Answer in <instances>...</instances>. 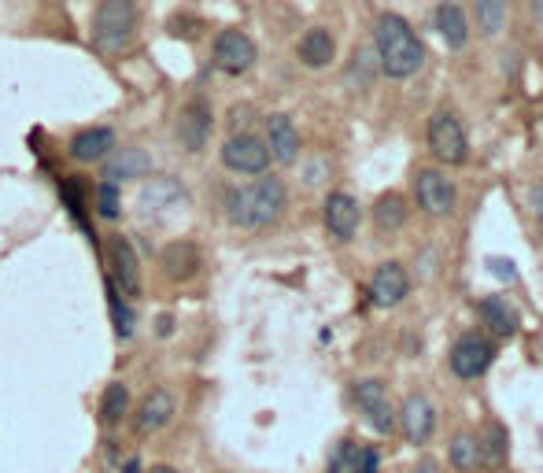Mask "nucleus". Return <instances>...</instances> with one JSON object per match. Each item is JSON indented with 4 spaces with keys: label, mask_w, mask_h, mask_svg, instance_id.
I'll list each match as a JSON object with an SVG mask.
<instances>
[{
    "label": "nucleus",
    "mask_w": 543,
    "mask_h": 473,
    "mask_svg": "<svg viewBox=\"0 0 543 473\" xmlns=\"http://www.w3.org/2000/svg\"><path fill=\"white\" fill-rule=\"evenodd\" d=\"M377 60L388 78H411L425 67V45L414 26L396 12H385L374 26Z\"/></svg>",
    "instance_id": "nucleus-1"
},
{
    "label": "nucleus",
    "mask_w": 543,
    "mask_h": 473,
    "mask_svg": "<svg viewBox=\"0 0 543 473\" xmlns=\"http://www.w3.org/2000/svg\"><path fill=\"white\" fill-rule=\"evenodd\" d=\"M285 204H289L285 182L281 178H259V182L233 189L226 196V219L241 230H266L281 219Z\"/></svg>",
    "instance_id": "nucleus-2"
},
{
    "label": "nucleus",
    "mask_w": 543,
    "mask_h": 473,
    "mask_svg": "<svg viewBox=\"0 0 543 473\" xmlns=\"http://www.w3.org/2000/svg\"><path fill=\"white\" fill-rule=\"evenodd\" d=\"M137 34V0H100L93 15V45L100 52H122Z\"/></svg>",
    "instance_id": "nucleus-3"
},
{
    "label": "nucleus",
    "mask_w": 543,
    "mask_h": 473,
    "mask_svg": "<svg viewBox=\"0 0 543 473\" xmlns=\"http://www.w3.org/2000/svg\"><path fill=\"white\" fill-rule=\"evenodd\" d=\"M429 152L447 167H459L470 159V141H466V130H462L455 111H436L429 119Z\"/></svg>",
    "instance_id": "nucleus-4"
},
{
    "label": "nucleus",
    "mask_w": 543,
    "mask_h": 473,
    "mask_svg": "<svg viewBox=\"0 0 543 473\" xmlns=\"http://www.w3.org/2000/svg\"><path fill=\"white\" fill-rule=\"evenodd\" d=\"M218 156H222V167L233 174H266L270 167V148L255 134H233Z\"/></svg>",
    "instance_id": "nucleus-5"
},
{
    "label": "nucleus",
    "mask_w": 543,
    "mask_h": 473,
    "mask_svg": "<svg viewBox=\"0 0 543 473\" xmlns=\"http://www.w3.org/2000/svg\"><path fill=\"white\" fill-rule=\"evenodd\" d=\"M215 130V111L204 97H193L178 115V141L185 152H204Z\"/></svg>",
    "instance_id": "nucleus-6"
},
{
    "label": "nucleus",
    "mask_w": 543,
    "mask_h": 473,
    "mask_svg": "<svg viewBox=\"0 0 543 473\" xmlns=\"http://www.w3.org/2000/svg\"><path fill=\"white\" fill-rule=\"evenodd\" d=\"M259 52H255V41L244 30H222L215 37V67L222 74H244L252 71Z\"/></svg>",
    "instance_id": "nucleus-7"
},
{
    "label": "nucleus",
    "mask_w": 543,
    "mask_h": 473,
    "mask_svg": "<svg viewBox=\"0 0 543 473\" xmlns=\"http://www.w3.org/2000/svg\"><path fill=\"white\" fill-rule=\"evenodd\" d=\"M414 200L422 207L425 215H436V219H444L451 215V207H455V182L447 178L444 170H422L418 174V182H414Z\"/></svg>",
    "instance_id": "nucleus-8"
},
{
    "label": "nucleus",
    "mask_w": 543,
    "mask_h": 473,
    "mask_svg": "<svg viewBox=\"0 0 543 473\" xmlns=\"http://www.w3.org/2000/svg\"><path fill=\"white\" fill-rule=\"evenodd\" d=\"M104 259H108L111 281L122 296H137L141 292V267H137V252L126 237H108L104 244Z\"/></svg>",
    "instance_id": "nucleus-9"
},
{
    "label": "nucleus",
    "mask_w": 543,
    "mask_h": 473,
    "mask_svg": "<svg viewBox=\"0 0 543 473\" xmlns=\"http://www.w3.org/2000/svg\"><path fill=\"white\" fill-rule=\"evenodd\" d=\"M488 366H492V344L481 333H462L455 340V348H451V374L462 377V381H473Z\"/></svg>",
    "instance_id": "nucleus-10"
},
{
    "label": "nucleus",
    "mask_w": 543,
    "mask_h": 473,
    "mask_svg": "<svg viewBox=\"0 0 543 473\" xmlns=\"http://www.w3.org/2000/svg\"><path fill=\"white\" fill-rule=\"evenodd\" d=\"M396 425H399V433L411 440V444H425L436 429L433 400H425V396H407L403 407H399V414H396Z\"/></svg>",
    "instance_id": "nucleus-11"
},
{
    "label": "nucleus",
    "mask_w": 543,
    "mask_h": 473,
    "mask_svg": "<svg viewBox=\"0 0 543 473\" xmlns=\"http://www.w3.org/2000/svg\"><path fill=\"white\" fill-rule=\"evenodd\" d=\"M411 292V274H407V267L403 263H381V267L374 270V278H370V300H374L377 307H396L403 296Z\"/></svg>",
    "instance_id": "nucleus-12"
},
{
    "label": "nucleus",
    "mask_w": 543,
    "mask_h": 473,
    "mask_svg": "<svg viewBox=\"0 0 543 473\" xmlns=\"http://www.w3.org/2000/svg\"><path fill=\"white\" fill-rule=\"evenodd\" d=\"M100 163H104V182L111 185L137 182V178H145L152 170V159H148L145 148H111Z\"/></svg>",
    "instance_id": "nucleus-13"
},
{
    "label": "nucleus",
    "mask_w": 543,
    "mask_h": 473,
    "mask_svg": "<svg viewBox=\"0 0 543 473\" xmlns=\"http://www.w3.org/2000/svg\"><path fill=\"white\" fill-rule=\"evenodd\" d=\"M326 226L333 237H340V241H351L355 233H359L362 226V207L359 200L351 193H344V189H337V193L326 196Z\"/></svg>",
    "instance_id": "nucleus-14"
},
{
    "label": "nucleus",
    "mask_w": 543,
    "mask_h": 473,
    "mask_svg": "<svg viewBox=\"0 0 543 473\" xmlns=\"http://www.w3.org/2000/svg\"><path fill=\"white\" fill-rule=\"evenodd\" d=\"M355 403H359V411L370 418L377 433H392L396 429V414H392V403H388V392L381 381H359L355 385Z\"/></svg>",
    "instance_id": "nucleus-15"
},
{
    "label": "nucleus",
    "mask_w": 543,
    "mask_h": 473,
    "mask_svg": "<svg viewBox=\"0 0 543 473\" xmlns=\"http://www.w3.org/2000/svg\"><path fill=\"white\" fill-rule=\"evenodd\" d=\"M266 148H270V159L274 163H296L300 159V130L289 115H270L266 119Z\"/></svg>",
    "instance_id": "nucleus-16"
},
{
    "label": "nucleus",
    "mask_w": 543,
    "mask_h": 473,
    "mask_svg": "<svg viewBox=\"0 0 543 473\" xmlns=\"http://www.w3.org/2000/svg\"><path fill=\"white\" fill-rule=\"evenodd\" d=\"M111 148H115V130L111 126H89V130H78L71 137L67 152H71L74 163H100Z\"/></svg>",
    "instance_id": "nucleus-17"
},
{
    "label": "nucleus",
    "mask_w": 543,
    "mask_h": 473,
    "mask_svg": "<svg viewBox=\"0 0 543 473\" xmlns=\"http://www.w3.org/2000/svg\"><path fill=\"white\" fill-rule=\"evenodd\" d=\"M174 411H178V407H174V396H170L167 389H152L145 400L137 403L133 425H137V433H159L163 425H170Z\"/></svg>",
    "instance_id": "nucleus-18"
},
{
    "label": "nucleus",
    "mask_w": 543,
    "mask_h": 473,
    "mask_svg": "<svg viewBox=\"0 0 543 473\" xmlns=\"http://www.w3.org/2000/svg\"><path fill=\"white\" fill-rule=\"evenodd\" d=\"M296 56H300L303 67H311V71H322L329 63L337 60V41L329 34L326 26H311L307 34L300 37V45H296Z\"/></svg>",
    "instance_id": "nucleus-19"
},
{
    "label": "nucleus",
    "mask_w": 543,
    "mask_h": 473,
    "mask_svg": "<svg viewBox=\"0 0 543 473\" xmlns=\"http://www.w3.org/2000/svg\"><path fill=\"white\" fill-rule=\"evenodd\" d=\"M436 30L447 41V49H466L470 41V23H466V12H462L455 0H444L436 8Z\"/></svg>",
    "instance_id": "nucleus-20"
},
{
    "label": "nucleus",
    "mask_w": 543,
    "mask_h": 473,
    "mask_svg": "<svg viewBox=\"0 0 543 473\" xmlns=\"http://www.w3.org/2000/svg\"><path fill=\"white\" fill-rule=\"evenodd\" d=\"M481 318L484 326L492 329L495 337H514V329H518V315H514V307L503 300V296H488V300H481Z\"/></svg>",
    "instance_id": "nucleus-21"
},
{
    "label": "nucleus",
    "mask_w": 543,
    "mask_h": 473,
    "mask_svg": "<svg viewBox=\"0 0 543 473\" xmlns=\"http://www.w3.org/2000/svg\"><path fill=\"white\" fill-rule=\"evenodd\" d=\"M178 200H185V193H181V185L174 178H148L141 185V207L145 211H159V207H170Z\"/></svg>",
    "instance_id": "nucleus-22"
},
{
    "label": "nucleus",
    "mask_w": 543,
    "mask_h": 473,
    "mask_svg": "<svg viewBox=\"0 0 543 473\" xmlns=\"http://www.w3.org/2000/svg\"><path fill=\"white\" fill-rule=\"evenodd\" d=\"M126 414H130V389L122 381H111L108 389H104V396H100V422L119 425Z\"/></svg>",
    "instance_id": "nucleus-23"
},
{
    "label": "nucleus",
    "mask_w": 543,
    "mask_h": 473,
    "mask_svg": "<svg viewBox=\"0 0 543 473\" xmlns=\"http://www.w3.org/2000/svg\"><path fill=\"white\" fill-rule=\"evenodd\" d=\"M477 8V30L484 37H499L507 26V0H473Z\"/></svg>",
    "instance_id": "nucleus-24"
},
{
    "label": "nucleus",
    "mask_w": 543,
    "mask_h": 473,
    "mask_svg": "<svg viewBox=\"0 0 543 473\" xmlns=\"http://www.w3.org/2000/svg\"><path fill=\"white\" fill-rule=\"evenodd\" d=\"M163 267H167L170 278H193L196 267H200V255H196L193 244H170L163 252Z\"/></svg>",
    "instance_id": "nucleus-25"
},
{
    "label": "nucleus",
    "mask_w": 543,
    "mask_h": 473,
    "mask_svg": "<svg viewBox=\"0 0 543 473\" xmlns=\"http://www.w3.org/2000/svg\"><path fill=\"white\" fill-rule=\"evenodd\" d=\"M447 459H451V466L462 473H470L477 462H481V440L473 437V433H455V440H451V451H447Z\"/></svg>",
    "instance_id": "nucleus-26"
},
{
    "label": "nucleus",
    "mask_w": 543,
    "mask_h": 473,
    "mask_svg": "<svg viewBox=\"0 0 543 473\" xmlns=\"http://www.w3.org/2000/svg\"><path fill=\"white\" fill-rule=\"evenodd\" d=\"M374 219H377L381 230H399V226L407 222V200L396 196V193H385L374 204Z\"/></svg>",
    "instance_id": "nucleus-27"
},
{
    "label": "nucleus",
    "mask_w": 543,
    "mask_h": 473,
    "mask_svg": "<svg viewBox=\"0 0 543 473\" xmlns=\"http://www.w3.org/2000/svg\"><path fill=\"white\" fill-rule=\"evenodd\" d=\"M108 307H111V322H115V333L122 340L133 337V326H137V315H133V307L122 300V292L115 289V281L108 278Z\"/></svg>",
    "instance_id": "nucleus-28"
},
{
    "label": "nucleus",
    "mask_w": 543,
    "mask_h": 473,
    "mask_svg": "<svg viewBox=\"0 0 543 473\" xmlns=\"http://www.w3.org/2000/svg\"><path fill=\"white\" fill-rule=\"evenodd\" d=\"M362 444L355 440H344L337 451H333V459H329V473H362Z\"/></svg>",
    "instance_id": "nucleus-29"
},
{
    "label": "nucleus",
    "mask_w": 543,
    "mask_h": 473,
    "mask_svg": "<svg viewBox=\"0 0 543 473\" xmlns=\"http://www.w3.org/2000/svg\"><path fill=\"white\" fill-rule=\"evenodd\" d=\"M481 459L492 462V466H503V462H507V433H503V425L492 422L488 429H484Z\"/></svg>",
    "instance_id": "nucleus-30"
},
{
    "label": "nucleus",
    "mask_w": 543,
    "mask_h": 473,
    "mask_svg": "<svg viewBox=\"0 0 543 473\" xmlns=\"http://www.w3.org/2000/svg\"><path fill=\"white\" fill-rule=\"evenodd\" d=\"M97 215H100V219H108V222H115L122 215L119 185H111V182H100L97 185Z\"/></svg>",
    "instance_id": "nucleus-31"
},
{
    "label": "nucleus",
    "mask_w": 543,
    "mask_h": 473,
    "mask_svg": "<svg viewBox=\"0 0 543 473\" xmlns=\"http://www.w3.org/2000/svg\"><path fill=\"white\" fill-rule=\"evenodd\" d=\"M529 207H532V215L543 222V182L529 189Z\"/></svg>",
    "instance_id": "nucleus-32"
},
{
    "label": "nucleus",
    "mask_w": 543,
    "mask_h": 473,
    "mask_svg": "<svg viewBox=\"0 0 543 473\" xmlns=\"http://www.w3.org/2000/svg\"><path fill=\"white\" fill-rule=\"evenodd\" d=\"M377 466H381V455H377V448L362 451V473H377Z\"/></svg>",
    "instance_id": "nucleus-33"
},
{
    "label": "nucleus",
    "mask_w": 543,
    "mask_h": 473,
    "mask_svg": "<svg viewBox=\"0 0 543 473\" xmlns=\"http://www.w3.org/2000/svg\"><path fill=\"white\" fill-rule=\"evenodd\" d=\"M532 4V19H536V26L543 30V0H529Z\"/></svg>",
    "instance_id": "nucleus-34"
},
{
    "label": "nucleus",
    "mask_w": 543,
    "mask_h": 473,
    "mask_svg": "<svg viewBox=\"0 0 543 473\" xmlns=\"http://www.w3.org/2000/svg\"><path fill=\"white\" fill-rule=\"evenodd\" d=\"M414 473H440V470H436V462L425 459V462H418V470H414Z\"/></svg>",
    "instance_id": "nucleus-35"
},
{
    "label": "nucleus",
    "mask_w": 543,
    "mask_h": 473,
    "mask_svg": "<svg viewBox=\"0 0 543 473\" xmlns=\"http://www.w3.org/2000/svg\"><path fill=\"white\" fill-rule=\"evenodd\" d=\"M122 473H141V462L130 459V462H126V466H122Z\"/></svg>",
    "instance_id": "nucleus-36"
},
{
    "label": "nucleus",
    "mask_w": 543,
    "mask_h": 473,
    "mask_svg": "<svg viewBox=\"0 0 543 473\" xmlns=\"http://www.w3.org/2000/svg\"><path fill=\"white\" fill-rule=\"evenodd\" d=\"M145 473H178V470H174V466H163V462H159V466H152V470H145Z\"/></svg>",
    "instance_id": "nucleus-37"
}]
</instances>
